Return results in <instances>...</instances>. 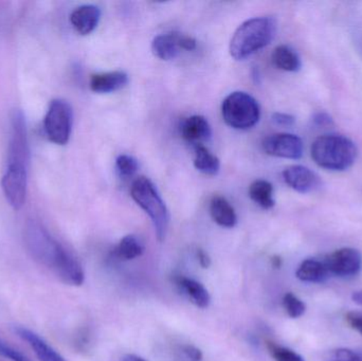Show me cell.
I'll list each match as a JSON object with an SVG mask.
<instances>
[{
    "instance_id": "6da1fadb",
    "label": "cell",
    "mask_w": 362,
    "mask_h": 361,
    "mask_svg": "<svg viewBox=\"0 0 362 361\" xmlns=\"http://www.w3.org/2000/svg\"><path fill=\"white\" fill-rule=\"evenodd\" d=\"M25 243L34 260L54 273L62 282L71 286H81L85 273L78 259L53 239L46 229L31 224L25 233Z\"/></svg>"
},
{
    "instance_id": "7a4b0ae2",
    "label": "cell",
    "mask_w": 362,
    "mask_h": 361,
    "mask_svg": "<svg viewBox=\"0 0 362 361\" xmlns=\"http://www.w3.org/2000/svg\"><path fill=\"white\" fill-rule=\"evenodd\" d=\"M276 23L268 16L255 17L244 21L234 32L230 42V54L236 61H244L274 40Z\"/></svg>"
},
{
    "instance_id": "3957f363",
    "label": "cell",
    "mask_w": 362,
    "mask_h": 361,
    "mask_svg": "<svg viewBox=\"0 0 362 361\" xmlns=\"http://www.w3.org/2000/svg\"><path fill=\"white\" fill-rule=\"evenodd\" d=\"M310 153L316 165L322 169L344 171L354 165L358 150L350 138L329 134L317 138Z\"/></svg>"
},
{
    "instance_id": "277c9868",
    "label": "cell",
    "mask_w": 362,
    "mask_h": 361,
    "mask_svg": "<svg viewBox=\"0 0 362 361\" xmlns=\"http://www.w3.org/2000/svg\"><path fill=\"white\" fill-rule=\"evenodd\" d=\"M131 194L137 205L150 216L157 239L163 242L169 230L170 215L156 187L148 178L141 176L132 184Z\"/></svg>"
},
{
    "instance_id": "5b68a950",
    "label": "cell",
    "mask_w": 362,
    "mask_h": 361,
    "mask_svg": "<svg viewBox=\"0 0 362 361\" xmlns=\"http://www.w3.org/2000/svg\"><path fill=\"white\" fill-rule=\"evenodd\" d=\"M223 120L232 129L246 131L252 129L261 118L259 102L244 91L230 93L221 104Z\"/></svg>"
},
{
    "instance_id": "8992f818",
    "label": "cell",
    "mask_w": 362,
    "mask_h": 361,
    "mask_svg": "<svg viewBox=\"0 0 362 361\" xmlns=\"http://www.w3.org/2000/svg\"><path fill=\"white\" fill-rule=\"evenodd\" d=\"M74 114L68 102L53 100L45 117L44 127L47 137L53 143L65 146L71 135Z\"/></svg>"
},
{
    "instance_id": "52a82bcc",
    "label": "cell",
    "mask_w": 362,
    "mask_h": 361,
    "mask_svg": "<svg viewBox=\"0 0 362 361\" xmlns=\"http://www.w3.org/2000/svg\"><path fill=\"white\" fill-rule=\"evenodd\" d=\"M28 167L23 165H8L1 180L2 191L11 207L23 208L28 189Z\"/></svg>"
},
{
    "instance_id": "ba28073f",
    "label": "cell",
    "mask_w": 362,
    "mask_h": 361,
    "mask_svg": "<svg viewBox=\"0 0 362 361\" xmlns=\"http://www.w3.org/2000/svg\"><path fill=\"white\" fill-rule=\"evenodd\" d=\"M11 139L8 146V165H23L28 167L29 163V146L25 117L19 110H15L11 117Z\"/></svg>"
},
{
    "instance_id": "9c48e42d",
    "label": "cell",
    "mask_w": 362,
    "mask_h": 361,
    "mask_svg": "<svg viewBox=\"0 0 362 361\" xmlns=\"http://www.w3.org/2000/svg\"><path fill=\"white\" fill-rule=\"evenodd\" d=\"M264 152L270 156L286 159H300L303 156L304 146L301 138L293 134H276L263 140Z\"/></svg>"
},
{
    "instance_id": "30bf717a",
    "label": "cell",
    "mask_w": 362,
    "mask_h": 361,
    "mask_svg": "<svg viewBox=\"0 0 362 361\" xmlns=\"http://www.w3.org/2000/svg\"><path fill=\"white\" fill-rule=\"evenodd\" d=\"M325 261L329 275L340 278L354 277L361 269V254L354 248L346 247L336 250Z\"/></svg>"
},
{
    "instance_id": "8fae6325",
    "label": "cell",
    "mask_w": 362,
    "mask_h": 361,
    "mask_svg": "<svg viewBox=\"0 0 362 361\" xmlns=\"http://www.w3.org/2000/svg\"><path fill=\"white\" fill-rule=\"evenodd\" d=\"M285 182L293 190L302 194L314 192L320 187V177L303 165H291L283 172Z\"/></svg>"
},
{
    "instance_id": "7c38bea8",
    "label": "cell",
    "mask_w": 362,
    "mask_h": 361,
    "mask_svg": "<svg viewBox=\"0 0 362 361\" xmlns=\"http://www.w3.org/2000/svg\"><path fill=\"white\" fill-rule=\"evenodd\" d=\"M180 134L183 139L189 143L202 146V142L208 141L212 136V129L208 120L202 116H191L180 123Z\"/></svg>"
},
{
    "instance_id": "4fadbf2b",
    "label": "cell",
    "mask_w": 362,
    "mask_h": 361,
    "mask_svg": "<svg viewBox=\"0 0 362 361\" xmlns=\"http://www.w3.org/2000/svg\"><path fill=\"white\" fill-rule=\"evenodd\" d=\"M101 18V10L93 4L78 6L70 15V23L81 35H88L95 31Z\"/></svg>"
},
{
    "instance_id": "5bb4252c",
    "label": "cell",
    "mask_w": 362,
    "mask_h": 361,
    "mask_svg": "<svg viewBox=\"0 0 362 361\" xmlns=\"http://www.w3.org/2000/svg\"><path fill=\"white\" fill-rule=\"evenodd\" d=\"M15 332L29 345L36 357L40 361H66L57 350L53 349L45 339L33 331L25 328H17L15 329Z\"/></svg>"
},
{
    "instance_id": "9a60e30c",
    "label": "cell",
    "mask_w": 362,
    "mask_h": 361,
    "mask_svg": "<svg viewBox=\"0 0 362 361\" xmlns=\"http://www.w3.org/2000/svg\"><path fill=\"white\" fill-rule=\"evenodd\" d=\"M129 84V76L123 71L104 72L93 74L90 88L93 93H110L124 88Z\"/></svg>"
},
{
    "instance_id": "2e32d148",
    "label": "cell",
    "mask_w": 362,
    "mask_h": 361,
    "mask_svg": "<svg viewBox=\"0 0 362 361\" xmlns=\"http://www.w3.org/2000/svg\"><path fill=\"white\" fill-rule=\"evenodd\" d=\"M180 40L181 33L177 32L156 36L152 42L153 53L163 61H171L180 54Z\"/></svg>"
},
{
    "instance_id": "e0dca14e",
    "label": "cell",
    "mask_w": 362,
    "mask_h": 361,
    "mask_svg": "<svg viewBox=\"0 0 362 361\" xmlns=\"http://www.w3.org/2000/svg\"><path fill=\"white\" fill-rule=\"evenodd\" d=\"M210 214L213 220L223 228H233L238 223L235 210L221 195H215L210 201Z\"/></svg>"
},
{
    "instance_id": "ac0fdd59",
    "label": "cell",
    "mask_w": 362,
    "mask_h": 361,
    "mask_svg": "<svg viewBox=\"0 0 362 361\" xmlns=\"http://www.w3.org/2000/svg\"><path fill=\"white\" fill-rule=\"evenodd\" d=\"M176 284L195 307L206 309L210 305V294L199 282L189 278L178 277L176 279Z\"/></svg>"
},
{
    "instance_id": "d6986e66",
    "label": "cell",
    "mask_w": 362,
    "mask_h": 361,
    "mask_svg": "<svg viewBox=\"0 0 362 361\" xmlns=\"http://www.w3.org/2000/svg\"><path fill=\"white\" fill-rule=\"evenodd\" d=\"M296 276L298 279L303 282L322 283V282L327 281V278L331 275H329L325 261L308 259L298 267Z\"/></svg>"
},
{
    "instance_id": "ffe728a7",
    "label": "cell",
    "mask_w": 362,
    "mask_h": 361,
    "mask_svg": "<svg viewBox=\"0 0 362 361\" xmlns=\"http://www.w3.org/2000/svg\"><path fill=\"white\" fill-rule=\"evenodd\" d=\"M272 63L279 69L284 71H299L302 63L299 54L286 45H281L276 47L272 52Z\"/></svg>"
},
{
    "instance_id": "44dd1931",
    "label": "cell",
    "mask_w": 362,
    "mask_h": 361,
    "mask_svg": "<svg viewBox=\"0 0 362 361\" xmlns=\"http://www.w3.org/2000/svg\"><path fill=\"white\" fill-rule=\"evenodd\" d=\"M249 196L265 210L274 207V187L267 180L257 179L249 187Z\"/></svg>"
},
{
    "instance_id": "7402d4cb",
    "label": "cell",
    "mask_w": 362,
    "mask_h": 361,
    "mask_svg": "<svg viewBox=\"0 0 362 361\" xmlns=\"http://www.w3.org/2000/svg\"><path fill=\"white\" fill-rule=\"evenodd\" d=\"M144 252L142 242L136 235H127L115 248L114 256L120 261H131L139 258Z\"/></svg>"
},
{
    "instance_id": "603a6c76",
    "label": "cell",
    "mask_w": 362,
    "mask_h": 361,
    "mask_svg": "<svg viewBox=\"0 0 362 361\" xmlns=\"http://www.w3.org/2000/svg\"><path fill=\"white\" fill-rule=\"evenodd\" d=\"M194 165L196 170L209 176L216 175L221 169L219 159L204 146H196Z\"/></svg>"
},
{
    "instance_id": "cb8c5ba5",
    "label": "cell",
    "mask_w": 362,
    "mask_h": 361,
    "mask_svg": "<svg viewBox=\"0 0 362 361\" xmlns=\"http://www.w3.org/2000/svg\"><path fill=\"white\" fill-rule=\"evenodd\" d=\"M139 163L135 157L129 155H120L116 160V172L119 177L129 179L137 173Z\"/></svg>"
},
{
    "instance_id": "d4e9b609",
    "label": "cell",
    "mask_w": 362,
    "mask_h": 361,
    "mask_svg": "<svg viewBox=\"0 0 362 361\" xmlns=\"http://www.w3.org/2000/svg\"><path fill=\"white\" fill-rule=\"evenodd\" d=\"M283 307H284L287 315L291 318L301 317L306 311L305 303L291 292H287L283 298Z\"/></svg>"
},
{
    "instance_id": "484cf974",
    "label": "cell",
    "mask_w": 362,
    "mask_h": 361,
    "mask_svg": "<svg viewBox=\"0 0 362 361\" xmlns=\"http://www.w3.org/2000/svg\"><path fill=\"white\" fill-rule=\"evenodd\" d=\"M268 350L276 361H304L303 358L293 350L281 347L274 343H268Z\"/></svg>"
},
{
    "instance_id": "4316f807",
    "label": "cell",
    "mask_w": 362,
    "mask_h": 361,
    "mask_svg": "<svg viewBox=\"0 0 362 361\" xmlns=\"http://www.w3.org/2000/svg\"><path fill=\"white\" fill-rule=\"evenodd\" d=\"M0 356L11 361H31L27 356L23 355L18 350L6 343L0 338Z\"/></svg>"
},
{
    "instance_id": "83f0119b",
    "label": "cell",
    "mask_w": 362,
    "mask_h": 361,
    "mask_svg": "<svg viewBox=\"0 0 362 361\" xmlns=\"http://www.w3.org/2000/svg\"><path fill=\"white\" fill-rule=\"evenodd\" d=\"M327 361H362V356L349 349H338L332 352Z\"/></svg>"
},
{
    "instance_id": "f1b7e54d",
    "label": "cell",
    "mask_w": 362,
    "mask_h": 361,
    "mask_svg": "<svg viewBox=\"0 0 362 361\" xmlns=\"http://www.w3.org/2000/svg\"><path fill=\"white\" fill-rule=\"evenodd\" d=\"M346 322L353 330L362 335V313L361 312H349L346 315Z\"/></svg>"
},
{
    "instance_id": "f546056e",
    "label": "cell",
    "mask_w": 362,
    "mask_h": 361,
    "mask_svg": "<svg viewBox=\"0 0 362 361\" xmlns=\"http://www.w3.org/2000/svg\"><path fill=\"white\" fill-rule=\"evenodd\" d=\"M272 121L280 126L289 127L295 124L296 118L291 114H284V112H274L272 114Z\"/></svg>"
},
{
    "instance_id": "4dcf8cb0",
    "label": "cell",
    "mask_w": 362,
    "mask_h": 361,
    "mask_svg": "<svg viewBox=\"0 0 362 361\" xmlns=\"http://www.w3.org/2000/svg\"><path fill=\"white\" fill-rule=\"evenodd\" d=\"M313 121H314L315 125L318 127L331 126L334 123L333 119L327 112H318V114H315Z\"/></svg>"
},
{
    "instance_id": "1f68e13d",
    "label": "cell",
    "mask_w": 362,
    "mask_h": 361,
    "mask_svg": "<svg viewBox=\"0 0 362 361\" xmlns=\"http://www.w3.org/2000/svg\"><path fill=\"white\" fill-rule=\"evenodd\" d=\"M183 352H185L187 357L192 361H202V357H204L202 352L197 349V348L194 347V345H185L183 348Z\"/></svg>"
},
{
    "instance_id": "d6a6232c",
    "label": "cell",
    "mask_w": 362,
    "mask_h": 361,
    "mask_svg": "<svg viewBox=\"0 0 362 361\" xmlns=\"http://www.w3.org/2000/svg\"><path fill=\"white\" fill-rule=\"evenodd\" d=\"M196 254H197L198 262H199L200 266H202V268L206 269L211 266V258L204 249L198 248Z\"/></svg>"
},
{
    "instance_id": "836d02e7",
    "label": "cell",
    "mask_w": 362,
    "mask_h": 361,
    "mask_svg": "<svg viewBox=\"0 0 362 361\" xmlns=\"http://www.w3.org/2000/svg\"><path fill=\"white\" fill-rule=\"evenodd\" d=\"M353 301L362 307V290H357L352 295Z\"/></svg>"
},
{
    "instance_id": "e575fe53",
    "label": "cell",
    "mask_w": 362,
    "mask_h": 361,
    "mask_svg": "<svg viewBox=\"0 0 362 361\" xmlns=\"http://www.w3.org/2000/svg\"><path fill=\"white\" fill-rule=\"evenodd\" d=\"M272 266L276 267V268H280L281 265H282V260L279 256H274L272 259Z\"/></svg>"
},
{
    "instance_id": "d590c367",
    "label": "cell",
    "mask_w": 362,
    "mask_h": 361,
    "mask_svg": "<svg viewBox=\"0 0 362 361\" xmlns=\"http://www.w3.org/2000/svg\"><path fill=\"white\" fill-rule=\"evenodd\" d=\"M122 361H146L144 358L139 357L137 355H127V357L123 358Z\"/></svg>"
}]
</instances>
